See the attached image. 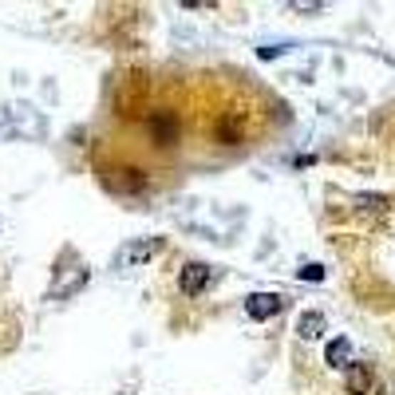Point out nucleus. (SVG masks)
Here are the masks:
<instances>
[{"mask_svg":"<svg viewBox=\"0 0 395 395\" xmlns=\"http://www.w3.org/2000/svg\"><path fill=\"white\" fill-rule=\"evenodd\" d=\"M210 281H214V269L206 265V261H186L178 273V289L186 292V297H202V292L210 289Z\"/></svg>","mask_w":395,"mask_h":395,"instance_id":"obj_1","label":"nucleus"},{"mask_svg":"<svg viewBox=\"0 0 395 395\" xmlns=\"http://www.w3.org/2000/svg\"><path fill=\"white\" fill-rule=\"evenodd\" d=\"M245 312L253 320H273L277 312H284V297H277V292H253L250 301H245Z\"/></svg>","mask_w":395,"mask_h":395,"instance_id":"obj_2","label":"nucleus"},{"mask_svg":"<svg viewBox=\"0 0 395 395\" xmlns=\"http://www.w3.org/2000/svg\"><path fill=\"white\" fill-rule=\"evenodd\" d=\"M163 253V237H143V241H135V245H127V250L119 253V265H143V261H150V257H158Z\"/></svg>","mask_w":395,"mask_h":395,"instance_id":"obj_3","label":"nucleus"},{"mask_svg":"<svg viewBox=\"0 0 395 395\" xmlns=\"http://www.w3.org/2000/svg\"><path fill=\"white\" fill-rule=\"evenodd\" d=\"M146 130H150V143L155 146L178 143V119H174V115H150V119H146Z\"/></svg>","mask_w":395,"mask_h":395,"instance_id":"obj_4","label":"nucleus"},{"mask_svg":"<svg viewBox=\"0 0 395 395\" xmlns=\"http://www.w3.org/2000/svg\"><path fill=\"white\" fill-rule=\"evenodd\" d=\"M371 384H376V376H371L368 364H348V376H344V387H348V395H368Z\"/></svg>","mask_w":395,"mask_h":395,"instance_id":"obj_5","label":"nucleus"},{"mask_svg":"<svg viewBox=\"0 0 395 395\" xmlns=\"http://www.w3.org/2000/svg\"><path fill=\"white\" fill-rule=\"evenodd\" d=\"M324 364H328V368H348V364H352V340H348V336H336V340H328Z\"/></svg>","mask_w":395,"mask_h":395,"instance_id":"obj_6","label":"nucleus"},{"mask_svg":"<svg viewBox=\"0 0 395 395\" xmlns=\"http://www.w3.org/2000/svg\"><path fill=\"white\" fill-rule=\"evenodd\" d=\"M324 312H317V309H309V312H301V320H297V336L301 340H320V332H324Z\"/></svg>","mask_w":395,"mask_h":395,"instance_id":"obj_7","label":"nucleus"},{"mask_svg":"<svg viewBox=\"0 0 395 395\" xmlns=\"http://www.w3.org/2000/svg\"><path fill=\"white\" fill-rule=\"evenodd\" d=\"M301 281H324V265H301Z\"/></svg>","mask_w":395,"mask_h":395,"instance_id":"obj_8","label":"nucleus"}]
</instances>
